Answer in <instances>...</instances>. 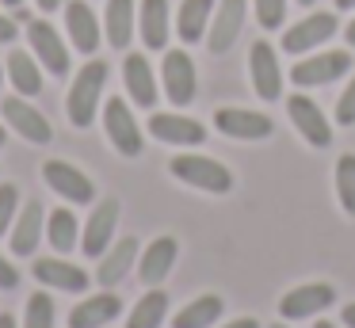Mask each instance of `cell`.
<instances>
[{"label":"cell","mask_w":355,"mask_h":328,"mask_svg":"<svg viewBox=\"0 0 355 328\" xmlns=\"http://www.w3.org/2000/svg\"><path fill=\"white\" fill-rule=\"evenodd\" d=\"M46 236H50V244H54V252H73L77 248V241H80V225H77V214L73 210H65V206H58L54 214L46 218Z\"/></svg>","instance_id":"f546056e"},{"label":"cell","mask_w":355,"mask_h":328,"mask_svg":"<svg viewBox=\"0 0 355 328\" xmlns=\"http://www.w3.org/2000/svg\"><path fill=\"white\" fill-rule=\"evenodd\" d=\"M35 279L50 290H62V294H85L88 290V271L77 264H65L62 256L35 259Z\"/></svg>","instance_id":"e0dca14e"},{"label":"cell","mask_w":355,"mask_h":328,"mask_svg":"<svg viewBox=\"0 0 355 328\" xmlns=\"http://www.w3.org/2000/svg\"><path fill=\"white\" fill-rule=\"evenodd\" d=\"M168 172L176 175L187 187H199L207 195H225L233 191V172L214 157H202V153H180V157L168 160Z\"/></svg>","instance_id":"7a4b0ae2"},{"label":"cell","mask_w":355,"mask_h":328,"mask_svg":"<svg viewBox=\"0 0 355 328\" xmlns=\"http://www.w3.org/2000/svg\"><path fill=\"white\" fill-rule=\"evenodd\" d=\"M16 214H19V187L16 183H0V233H12Z\"/></svg>","instance_id":"d6a6232c"},{"label":"cell","mask_w":355,"mask_h":328,"mask_svg":"<svg viewBox=\"0 0 355 328\" xmlns=\"http://www.w3.org/2000/svg\"><path fill=\"white\" fill-rule=\"evenodd\" d=\"M119 313H123V297L119 294H111V290L107 294H92V297L73 305L69 328H103V325H111Z\"/></svg>","instance_id":"7402d4cb"},{"label":"cell","mask_w":355,"mask_h":328,"mask_svg":"<svg viewBox=\"0 0 355 328\" xmlns=\"http://www.w3.org/2000/svg\"><path fill=\"white\" fill-rule=\"evenodd\" d=\"M340 317H344V325H347V328H355V302H347Z\"/></svg>","instance_id":"f35d334b"},{"label":"cell","mask_w":355,"mask_h":328,"mask_svg":"<svg viewBox=\"0 0 355 328\" xmlns=\"http://www.w3.org/2000/svg\"><path fill=\"white\" fill-rule=\"evenodd\" d=\"M336 195H340L344 214L355 218V153H344L336 160Z\"/></svg>","instance_id":"4dcf8cb0"},{"label":"cell","mask_w":355,"mask_h":328,"mask_svg":"<svg viewBox=\"0 0 355 328\" xmlns=\"http://www.w3.org/2000/svg\"><path fill=\"white\" fill-rule=\"evenodd\" d=\"M286 19V0H256V23L263 31H279Z\"/></svg>","instance_id":"836d02e7"},{"label":"cell","mask_w":355,"mask_h":328,"mask_svg":"<svg viewBox=\"0 0 355 328\" xmlns=\"http://www.w3.org/2000/svg\"><path fill=\"white\" fill-rule=\"evenodd\" d=\"M336 8L340 12H355V0H336Z\"/></svg>","instance_id":"7bdbcfd3"},{"label":"cell","mask_w":355,"mask_h":328,"mask_svg":"<svg viewBox=\"0 0 355 328\" xmlns=\"http://www.w3.org/2000/svg\"><path fill=\"white\" fill-rule=\"evenodd\" d=\"M222 313H225V302L218 294H199L195 302H187L172 317V328H210V325H218Z\"/></svg>","instance_id":"d4e9b609"},{"label":"cell","mask_w":355,"mask_h":328,"mask_svg":"<svg viewBox=\"0 0 355 328\" xmlns=\"http://www.w3.org/2000/svg\"><path fill=\"white\" fill-rule=\"evenodd\" d=\"M149 134L164 145H184V149L207 141V126H202V122L187 119V114H172V111L149 114Z\"/></svg>","instance_id":"9a60e30c"},{"label":"cell","mask_w":355,"mask_h":328,"mask_svg":"<svg viewBox=\"0 0 355 328\" xmlns=\"http://www.w3.org/2000/svg\"><path fill=\"white\" fill-rule=\"evenodd\" d=\"M214 126L225 137H233V141H263V137H271L275 122L260 111H245V107H218Z\"/></svg>","instance_id":"4fadbf2b"},{"label":"cell","mask_w":355,"mask_h":328,"mask_svg":"<svg viewBox=\"0 0 355 328\" xmlns=\"http://www.w3.org/2000/svg\"><path fill=\"white\" fill-rule=\"evenodd\" d=\"M65 31H69V42L80 53L92 58V50H100V19H96L88 0H69L65 4Z\"/></svg>","instance_id":"d6986e66"},{"label":"cell","mask_w":355,"mask_h":328,"mask_svg":"<svg viewBox=\"0 0 355 328\" xmlns=\"http://www.w3.org/2000/svg\"><path fill=\"white\" fill-rule=\"evenodd\" d=\"M248 76H252V92L263 103H275L283 96V69H279L275 46L256 38L252 50H248Z\"/></svg>","instance_id":"8992f818"},{"label":"cell","mask_w":355,"mask_h":328,"mask_svg":"<svg viewBox=\"0 0 355 328\" xmlns=\"http://www.w3.org/2000/svg\"><path fill=\"white\" fill-rule=\"evenodd\" d=\"M42 233H46V210H42V202H24L16 214V221H12V252L16 256H35V248H39Z\"/></svg>","instance_id":"ffe728a7"},{"label":"cell","mask_w":355,"mask_h":328,"mask_svg":"<svg viewBox=\"0 0 355 328\" xmlns=\"http://www.w3.org/2000/svg\"><path fill=\"white\" fill-rule=\"evenodd\" d=\"M222 328H260V320H252V317H237V320H230V325H222Z\"/></svg>","instance_id":"74e56055"},{"label":"cell","mask_w":355,"mask_h":328,"mask_svg":"<svg viewBox=\"0 0 355 328\" xmlns=\"http://www.w3.org/2000/svg\"><path fill=\"white\" fill-rule=\"evenodd\" d=\"M286 111H291V122L298 126V134L306 137L313 149H329L332 145V122L324 119V111L309 96H291L286 99Z\"/></svg>","instance_id":"5bb4252c"},{"label":"cell","mask_w":355,"mask_h":328,"mask_svg":"<svg viewBox=\"0 0 355 328\" xmlns=\"http://www.w3.org/2000/svg\"><path fill=\"white\" fill-rule=\"evenodd\" d=\"M336 122L340 126H352L355 122V76L347 80V88L340 92V99H336Z\"/></svg>","instance_id":"e575fe53"},{"label":"cell","mask_w":355,"mask_h":328,"mask_svg":"<svg viewBox=\"0 0 355 328\" xmlns=\"http://www.w3.org/2000/svg\"><path fill=\"white\" fill-rule=\"evenodd\" d=\"M0 145H4V126H0Z\"/></svg>","instance_id":"7dc6e473"},{"label":"cell","mask_w":355,"mask_h":328,"mask_svg":"<svg viewBox=\"0 0 355 328\" xmlns=\"http://www.w3.org/2000/svg\"><path fill=\"white\" fill-rule=\"evenodd\" d=\"M24 328H54V297L31 294L24 305Z\"/></svg>","instance_id":"1f68e13d"},{"label":"cell","mask_w":355,"mask_h":328,"mask_svg":"<svg viewBox=\"0 0 355 328\" xmlns=\"http://www.w3.org/2000/svg\"><path fill=\"white\" fill-rule=\"evenodd\" d=\"M271 328H291V325H271Z\"/></svg>","instance_id":"c3c4849f"},{"label":"cell","mask_w":355,"mask_h":328,"mask_svg":"<svg viewBox=\"0 0 355 328\" xmlns=\"http://www.w3.org/2000/svg\"><path fill=\"white\" fill-rule=\"evenodd\" d=\"M336 12H309L306 19L291 23V27L283 31V50L286 53H309L317 50L321 42H329L332 35H336Z\"/></svg>","instance_id":"8fae6325"},{"label":"cell","mask_w":355,"mask_h":328,"mask_svg":"<svg viewBox=\"0 0 355 328\" xmlns=\"http://www.w3.org/2000/svg\"><path fill=\"white\" fill-rule=\"evenodd\" d=\"M42 180H46V187L54 191V195H62L65 202L92 206V198H96V183L88 180L77 164H69V160H46V164H42Z\"/></svg>","instance_id":"ba28073f"},{"label":"cell","mask_w":355,"mask_h":328,"mask_svg":"<svg viewBox=\"0 0 355 328\" xmlns=\"http://www.w3.org/2000/svg\"><path fill=\"white\" fill-rule=\"evenodd\" d=\"M0 80H4V73H0Z\"/></svg>","instance_id":"681fc988"},{"label":"cell","mask_w":355,"mask_h":328,"mask_svg":"<svg viewBox=\"0 0 355 328\" xmlns=\"http://www.w3.org/2000/svg\"><path fill=\"white\" fill-rule=\"evenodd\" d=\"M332 302H336V286H329V282H302L291 294L279 297V317L283 320H306V317L324 313Z\"/></svg>","instance_id":"7c38bea8"},{"label":"cell","mask_w":355,"mask_h":328,"mask_svg":"<svg viewBox=\"0 0 355 328\" xmlns=\"http://www.w3.org/2000/svg\"><path fill=\"white\" fill-rule=\"evenodd\" d=\"M134 264H138V241H134V236H123V241H115V244H111V248L100 256L96 282H100V286H119V282L130 275Z\"/></svg>","instance_id":"44dd1931"},{"label":"cell","mask_w":355,"mask_h":328,"mask_svg":"<svg viewBox=\"0 0 355 328\" xmlns=\"http://www.w3.org/2000/svg\"><path fill=\"white\" fill-rule=\"evenodd\" d=\"M298 4H302V8H313V4H317V0H298Z\"/></svg>","instance_id":"bcb514c9"},{"label":"cell","mask_w":355,"mask_h":328,"mask_svg":"<svg viewBox=\"0 0 355 328\" xmlns=\"http://www.w3.org/2000/svg\"><path fill=\"white\" fill-rule=\"evenodd\" d=\"M0 114H4V122L31 145H50V137H54L46 114L35 111V107L27 103V96H4L0 99Z\"/></svg>","instance_id":"30bf717a"},{"label":"cell","mask_w":355,"mask_h":328,"mask_svg":"<svg viewBox=\"0 0 355 328\" xmlns=\"http://www.w3.org/2000/svg\"><path fill=\"white\" fill-rule=\"evenodd\" d=\"M8 80L12 88L19 92V96H39L42 92V73H39V61H35V53L27 50H12L8 53Z\"/></svg>","instance_id":"83f0119b"},{"label":"cell","mask_w":355,"mask_h":328,"mask_svg":"<svg viewBox=\"0 0 355 328\" xmlns=\"http://www.w3.org/2000/svg\"><path fill=\"white\" fill-rule=\"evenodd\" d=\"M164 317H168V294L157 286H149V294L138 297V305L126 317V328H161Z\"/></svg>","instance_id":"f1b7e54d"},{"label":"cell","mask_w":355,"mask_h":328,"mask_svg":"<svg viewBox=\"0 0 355 328\" xmlns=\"http://www.w3.org/2000/svg\"><path fill=\"white\" fill-rule=\"evenodd\" d=\"M0 4H4V8H19L24 0H0Z\"/></svg>","instance_id":"ee69618b"},{"label":"cell","mask_w":355,"mask_h":328,"mask_svg":"<svg viewBox=\"0 0 355 328\" xmlns=\"http://www.w3.org/2000/svg\"><path fill=\"white\" fill-rule=\"evenodd\" d=\"M103 84H107V61H100V58H88L85 65H80V73L73 76V84H69V96H65V111H69V122H73L77 130L92 126L96 111H100Z\"/></svg>","instance_id":"6da1fadb"},{"label":"cell","mask_w":355,"mask_h":328,"mask_svg":"<svg viewBox=\"0 0 355 328\" xmlns=\"http://www.w3.org/2000/svg\"><path fill=\"white\" fill-rule=\"evenodd\" d=\"M344 38H347V46H355V19H347V27H344Z\"/></svg>","instance_id":"ab89813d"},{"label":"cell","mask_w":355,"mask_h":328,"mask_svg":"<svg viewBox=\"0 0 355 328\" xmlns=\"http://www.w3.org/2000/svg\"><path fill=\"white\" fill-rule=\"evenodd\" d=\"M119 198H100V202L92 206V214H88L85 221V233H80V248H85V256H96L100 259L103 252L115 244V225H119Z\"/></svg>","instance_id":"9c48e42d"},{"label":"cell","mask_w":355,"mask_h":328,"mask_svg":"<svg viewBox=\"0 0 355 328\" xmlns=\"http://www.w3.org/2000/svg\"><path fill=\"white\" fill-rule=\"evenodd\" d=\"M313 328H336V325H332V320H317Z\"/></svg>","instance_id":"f6af8a7d"},{"label":"cell","mask_w":355,"mask_h":328,"mask_svg":"<svg viewBox=\"0 0 355 328\" xmlns=\"http://www.w3.org/2000/svg\"><path fill=\"white\" fill-rule=\"evenodd\" d=\"M12 38H16V19L0 15V42H12Z\"/></svg>","instance_id":"8d00e7d4"},{"label":"cell","mask_w":355,"mask_h":328,"mask_svg":"<svg viewBox=\"0 0 355 328\" xmlns=\"http://www.w3.org/2000/svg\"><path fill=\"white\" fill-rule=\"evenodd\" d=\"M352 69V53L347 50H321L302 58L298 65L291 69V80L298 88H321V84H332Z\"/></svg>","instance_id":"277c9868"},{"label":"cell","mask_w":355,"mask_h":328,"mask_svg":"<svg viewBox=\"0 0 355 328\" xmlns=\"http://www.w3.org/2000/svg\"><path fill=\"white\" fill-rule=\"evenodd\" d=\"M241 27H245V0H218V12L210 15L207 27V46L210 53H225L237 42Z\"/></svg>","instance_id":"2e32d148"},{"label":"cell","mask_w":355,"mask_h":328,"mask_svg":"<svg viewBox=\"0 0 355 328\" xmlns=\"http://www.w3.org/2000/svg\"><path fill=\"white\" fill-rule=\"evenodd\" d=\"M176 256H180L176 236H157V241H149L146 252L138 256V279L146 286H161L168 279V271L176 267Z\"/></svg>","instance_id":"ac0fdd59"},{"label":"cell","mask_w":355,"mask_h":328,"mask_svg":"<svg viewBox=\"0 0 355 328\" xmlns=\"http://www.w3.org/2000/svg\"><path fill=\"white\" fill-rule=\"evenodd\" d=\"M103 35L115 50H126L134 38V0H107L103 12Z\"/></svg>","instance_id":"484cf974"},{"label":"cell","mask_w":355,"mask_h":328,"mask_svg":"<svg viewBox=\"0 0 355 328\" xmlns=\"http://www.w3.org/2000/svg\"><path fill=\"white\" fill-rule=\"evenodd\" d=\"M123 80H126V96L138 107H157V80H153V65L146 61V53H126L123 61Z\"/></svg>","instance_id":"603a6c76"},{"label":"cell","mask_w":355,"mask_h":328,"mask_svg":"<svg viewBox=\"0 0 355 328\" xmlns=\"http://www.w3.org/2000/svg\"><path fill=\"white\" fill-rule=\"evenodd\" d=\"M27 42H31V53L46 73L54 76H69V50H65L62 35L54 31V23L46 19H27Z\"/></svg>","instance_id":"52a82bcc"},{"label":"cell","mask_w":355,"mask_h":328,"mask_svg":"<svg viewBox=\"0 0 355 328\" xmlns=\"http://www.w3.org/2000/svg\"><path fill=\"white\" fill-rule=\"evenodd\" d=\"M42 12H54V8H62V0H39Z\"/></svg>","instance_id":"b9f144b4"},{"label":"cell","mask_w":355,"mask_h":328,"mask_svg":"<svg viewBox=\"0 0 355 328\" xmlns=\"http://www.w3.org/2000/svg\"><path fill=\"white\" fill-rule=\"evenodd\" d=\"M0 328H16V317L12 313H0Z\"/></svg>","instance_id":"60d3db41"},{"label":"cell","mask_w":355,"mask_h":328,"mask_svg":"<svg viewBox=\"0 0 355 328\" xmlns=\"http://www.w3.org/2000/svg\"><path fill=\"white\" fill-rule=\"evenodd\" d=\"M210 15H214V0H184L176 12V35L184 42H199L210 27Z\"/></svg>","instance_id":"4316f807"},{"label":"cell","mask_w":355,"mask_h":328,"mask_svg":"<svg viewBox=\"0 0 355 328\" xmlns=\"http://www.w3.org/2000/svg\"><path fill=\"white\" fill-rule=\"evenodd\" d=\"M138 27H141V42L149 50H164L168 46V0H141Z\"/></svg>","instance_id":"cb8c5ba5"},{"label":"cell","mask_w":355,"mask_h":328,"mask_svg":"<svg viewBox=\"0 0 355 328\" xmlns=\"http://www.w3.org/2000/svg\"><path fill=\"white\" fill-rule=\"evenodd\" d=\"M161 84H164V96L168 103L187 107L199 92V73H195V61L187 50H168L164 53V65H161Z\"/></svg>","instance_id":"5b68a950"},{"label":"cell","mask_w":355,"mask_h":328,"mask_svg":"<svg viewBox=\"0 0 355 328\" xmlns=\"http://www.w3.org/2000/svg\"><path fill=\"white\" fill-rule=\"evenodd\" d=\"M16 286H19V271L0 256V290H16Z\"/></svg>","instance_id":"d590c367"},{"label":"cell","mask_w":355,"mask_h":328,"mask_svg":"<svg viewBox=\"0 0 355 328\" xmlns=\"http://www.w3.org/2000/svg\"><path fill=\"white\" fill-rule=\"evenodd\" d=\"M103 130H107V141L115 145V153H123V157H141L146 141H141L138 119H134V111L126 107L123 96L107 99V107H103Z\"/></svg>","instance_id":"3957f363"}]
</instances>
